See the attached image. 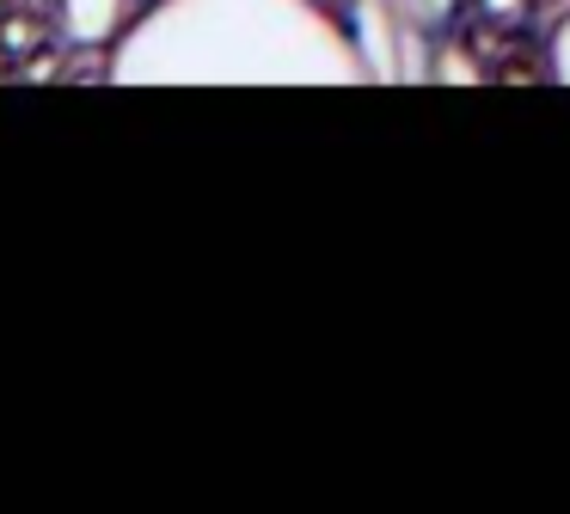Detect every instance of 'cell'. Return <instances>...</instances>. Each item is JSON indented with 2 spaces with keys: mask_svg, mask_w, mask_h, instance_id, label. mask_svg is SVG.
<instances>
[{
  "mask_svg": "<svg viewBox=\"0 0 570 514\" xmlns=\"http://www.w3.org/2000/svg\"><path fill=\"white\" fill-rule=\"evenodd\" d=\"M117 86H356L344 19L320 0H148L111 43Z\"/></svg>",
  "mask_w": 570,
  "mask_h": 514,
  "instance_id": "6da1fadb",
  "label": "cell"
},
{
  "mask_svg": "<svg viewBox=\"0 0 570 514\" xmlns=\"http://www.w3.org/2000/svg\"><path fill=\"white\" fill-rule=\"evenodd\" d=\"M337 19H344L368 80H381V86L430 80V24H423L405 0H344Z\"/></svg>",
  "mask_w": 570,
  "mask_h": 514,
  "instance_id": "7a4b0ae2",
  "label": "cell"
},
{
  "mask_svg": "<svg viewBox=\"0 0 570 514\" xmlns=\"http://www.w3.org/2000/svg\"><path fill=\"white\" fill-rule=\"evenodd\" d=\"M68 49H111L136 19V0H50Z\"/></svg>",
  "mask_w": 570,
  "mask_h": 514,
  "instance_id": "3957f363",
  "label": "cell"
},
{
  "mask_svg": "<svg viewBox=\"0 0 570 514\" xmlns=\"http://www.w3.org/2000/svg\"><path fill=\"white\" fill-rule=\"evenodd\" d=\"M430 80H435V86H484L491 73H484V61L472 56V49H460V43H430Z\"/></svg>",
  "mask_w": 570,
  "mask_h": 514,
  "instance_id": "277c9868",
  "label": "cell"
},
{
  "mask_svg": "<svg viewBox=\"0 0 570 514\" xmlns=\"http://www.w3.org/2000/svg\"><path fill=\"white\" fill-rule=\"evenodd\" d=\"M38 43H43V19H38V7L0 12V49H7V56H31Z\"/></svg>",
  "mask_w": 570,
  "mask_h": 514,
  "instance_id": "5b68a950",
  "label": "cell"
},
{
  "mask_svg": "<svg viewBox=\"0 0 570 514\" xmlns=\"http://www.w3.org/2000/svg\"><path fill=\"white\" fill-rule=\"evenodd\" d=\"M546 80L570 86V12L552 24V37H546Z\"/></svg>",
  "mask_w": 570,
  "mask_h": 514,
  "instance_id": "8992f818",
  "label": "cell"
},
{
  "mask_svg": "<svg viewBox=\"0 0 570 514\" xmlns=\"http://www.w3.org/2000/svg\"><path fill=\"white\" fill-rule=\"evenodd\" d=\"M472 12H479L484 24H521L533 12V0H466Z\"/></svg>",
  "mask_w": 570,
  "mask_h": 514,
  "instance_id": "52a82bcc",
  "label": "cell"
},
{
  "mask_svg": "<svg viewBox=\"0 0 570 514\" xmlns=\"http://www.w3.org/2000/svg\"><path fill=\"white\" fill-rule=\"evenodd\" d=\"M405 7H411V12H417V19H423V24H430V31H435V24H454L466 0H405Z\"/></svg>",
  "mask_w": 570,
  "mask_h": 514,
  "instance_id": "ba28073f",
  "label": "cell"
},
{
  "mask_svg": "<svg viewBox=\"0 0 570 514\" xmlns=\"http://www.w3.org/2000/svg\"><path fill=\"white\" fill-rule=\"evenodd\" d=\"M0 80H7V49H0Z\"/></svg>",
  "mask_w": 570,
  "mask_h": 514,
  "instance_id": "9c48e42d",
  "label": "cell"
},
{
  "mask_svg": "<svg viewBox=\"0 0 570 514\" xmlns=\"http://www.w3.org/2000/svg\"><path fill=\"white\" fill-rule=\"evenodd\" d=\"M320 7H332V12H337V7H344V0H320Z\"/></svg>",
  "mask_w": 570,
  "mask_h": 514,
  "instance_id": "30bf717a",
  "label": "cell"
},
{
  "mask_svg": "<svg viewBox=\"0 0 570 514\" xmlns=\"http://www.w3.org/2000/svg\"><path fill=\"white\" fill-rule=\"evenodd\" d=\"M0 12H13V0H0Z\"/></svg>",
  "mask_w": 570,
  "mask_h": 514,
  "instance_id": "8fae6325",
  "label": "cell"
},
{
  "mask_svg": "<svg viewBox=\"0 0 570 514\" xmlns=\"http://www.w3.org/2000/svg\"><path fill=\"white\" fill-rule=\"evenodd\" d=\"M19 7H43V0H19Z\"/></svg>",
  "mask_w": 570,
  "mask_h": 514,
  "instance_id": "7c38bea8",
  "label": "cell"
}]
</instances>
